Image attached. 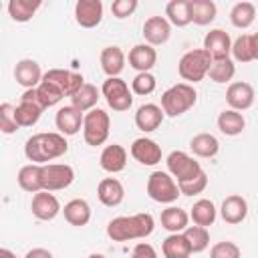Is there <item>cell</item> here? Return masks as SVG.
Masks as SVG:
<instances>
[{"label": "cell", "mask_w": 258, "mask_h": 258, "mask_svg": "<svg viewBox=\"0 0 258 258\" xmlns=\"http://www.w3.org/2000/svg\"><path fill=\"white\" fill-rule=\"evenodd\" d=\"M163 117H165V113H163L161 105H155V103H143V105L137 107L133 121H135V127H137L139 131H143V133H151V131H155V129L161 127Z\"/></svg>", "instance_id": "2e32d148"}, {"label": "cell", "mask_w": 258, "mask_h": 258, "mask_svg": "<svg viewBox=\"0 0 258 258\" xmlns=\"http://www.w3.org/2000/svg\"><path fill=\"white\" fill-rule=\"evenodd\" d=\"M220 216L226 224L230 226H238L248 218V202L244 196L240 194H230L224 198L222 206H220Z\"/></svg>", "instance_id": "e0dca14e"}, {"label": "cell", "mask_w": 258, "mask_h": 258, "mask_svg": "<svg viewBox=\"0 0 258 258\" xmlns=\"http://www.w3.org/2000/svg\"><path fill=\"white\" fill-rule=\"evenodd\" d=\"M62 214H64V220H67L71 226L83 228V226H87V224L91 222V214H93V212H91V206H89L87 200H83V198H73V200H69V202L64 204Z\"/></svg>", "instance_id": "484cf974"}, {"label": "cell", "mask_w": 258, "mask_h": 258, "mask_svg": "<svg viewBox=\"0 0 258 258\" xmlns=\"http://www.w3.org/2000/svg\"><path fill=\"white\" fill-rule=\"evenodd\" d=\"M0 258H18V256H16L12 250H8V248H2V250H0Z\"/></svg>", "instance_id": "f907efd6"}, {"label": "cell", "mask_w": 258, "mask_h": 258, "mask_svg": "<svg viewBox=\"0 0 258 258\" xmlns=\"http://www.w3.org/2000/svg\"><path fill=\"white\" fill-rule=\"evenodd\" d=\"M30 210H32V216L36 220H42V222H50L54 220L60 212H62V206L58 202V198L50 191H38L32 196V202H30Z\"/></svg>", "instance_id": "5bb4252c"}, {"label": "cell", "mask_w": 258, "mask_h": 258, "mask_svg": "<svg viewBox=\"0 0 258 258\" xmlns=\"http://www.w3.org/2000/svg\"><path fill=\"white\" fill-rule=\"evenodd\" d=\"M127 60H129V67L135 69L137 73H151V69L157 62V50L151 44L141 42L129 50Z\"/></svg>", "instance_id": "7402d4cb"}, {"label": "cell", "mask_w": 258, "mask_h": 258, "mask_svg": "<svg viewBox=\"0 0 258 258\" xmlns=\"http://www.w3.org/2000/svg\"><path fill=\"white\" fill-rule=\"evenodd\" d=\"M256 20V6L248 0H242V2H236L230 10V22L232 26L240 28V30H246L254 24Z\"/></svg>", "instance_id": "836d02e7"}, {"label": "cell", "mask_w": 258, "mask_h": 258, "mask_svg": "<svg viewBox=\"0 0 258 258\" xmlns=\"http://www.w3.org/2000/svg\"><path fill=\"white\" fill-rule=\"evenodd\" d=\"M24 258H54V256H52V252L46 250V248H32V250H28V252L24 254Z\"/></svg>", "instance_id": "c3c4849f"}, {"label": "cell", "mask_w": 258, "mask_h": 258, "mask_svg": "<svg viewBox=\"0 0 258 258\" xmlns=\"http://www.w3.org/2000/svg\"><path fill=\"white\" fill-rule=\"evenodd\" d=\"M155 87H157V79L151 73H137L131 81V91L135 95H141V97L151 95L155 91Z\"/></svg>", "instance_id": "b9f144b4"}, {"label": "cell", "mask_w": 258, "mask_h": 258, "mask_svg": "<svg viewBox=\"0 0 258 258\" xmlns=\"http://www.w3.org/2000/svg\"><path fill=\"white\" fill-rule=\"evenodd\" d=\"M137 6H139L137 0H115V2L111 4V12H113L115 18L123 20V18L131 16V14L137 10Z\"/></svg>", "instance_id": "bcb514c9"}, {"label": "cell", "mask_w": 258, "mask_h": 258, "mask_svg": "<svg viewBox=\"0 0 258 258\" xmlns=\"http://www.w3.org/2000/svg\"><path fill=\"white\" fill-rule=\"evenodd\" d=\"M155 230V220L149 212H139L131 216H117L107 224V236L113 242L145 240Z\"/></svg>", "instance_id": "7a4b0ae2"}, {"label": "cell", "mask_w": 258, "mask_h": 258, "mask_svg": "<svg viewBox=\"0 0 258 258\" xmlns=\"http://www.w3.org/2000/svg\"><path fill=\"white\" fill-rule=\"evenodd\" d=\"M189 10H191V22L198 26L212 24L218 14V6L212 0H189Z\"/></svg>", "instance_id": "8d00e7d4"}, {"label": "cell", "mask_w": 258, "mask_h": 258, "mask_svg": "<svg viewBox=\"0 0 258 258\" xmlns=\"http://www.w3.org/2000/svg\"><path fill=\"white\" fill-rule=\"evenodd\" d=\"M75 181V169L69 163H46L42 165V189L62 191Z\"/></svg>", "instance_id": "9c48e42d"}, {"label": "cell", "mask_w": 258, "mask_h": 258, "mask_svg": "<svg viewBox=\"0 0 258 258\" xmlns=\"http://www.w3.org/2000/svg\"><path fill=\"white\" fill-rule=\"evenodd\" d=\"M165 18L169 20L171 26L183 28L191 24V10H189V0H171L165 6Z\"/></svg>", "instance_id": "d590c367"}, {"label": "cell", "mask_w": 258, "mask_h": 258, "mask_svg": "<svg viewBox=\"0 0 258 258\" xmlns=\"http://www.w3.org/2000/svg\"><path fill=\"white\" fill-rule=\"evenodd\" d=\"M159 222L161 228L167 230L169 234H181L189 226V212H185L179 206H167L165 210H161Z\"/></svg>", "instance_id": "d4e9b609"}, {"label": "cell", "mask_w": 258, "mask_h": 258, "mask_svg": "<svg viewBox=\"0 0 258 258\" xmlns=\"http://www.w3.org/2000/svg\"><path fill=\"white\" fill-rule=\"evenodd\" d=\"M69 151L67 137L58 131H40L24 141V155L30 163L46 165Z\"/></svg>", "instance_id": "6da1fadb"}, {"label": "cell", "mask_w": 258, "mask_h": 258, "mask_svg": "<svg viewBox=\"0 0 258 258\" xmlns=\"http://www.w3.org/2000/svg\"><path fill=\"white\" fill-rule=\"evenodd\" d=\"M42 77H44V73H42L40 64L32 58H22L14 67V81L20 87H24V91L26 89H36L42 83Z\"/></svg>", "instance_id": "ffe728a7"}, {"label": "cell", "mask_w": 258, "mask_h": 258, "mask_svg": "<svg viewBox=\"0 0 258 258\" xmlns=\"http://www.w3.org/2000/svg\"><path fill=\"white\" fill-rule=\"evenodd\" d=\"M232 38L224 28H212L204 36V50L212 56V60H222L232 56Z\"/></svg>", "instance_id": "7c38bea8"}, {"label": "cell", "mask_w": 258, "mask_h": 258, "mask_svg": "<svg viewBox=\"0 0 258 258\" xmlns=\"http://www.w3.org/2000/svg\"><path fill=\"white\" fill-rule=\"evenodd\" d=\"M36 93H38V101H40V105H42L44 109L54 107V105H58V103L64 99V95H62L54 85H50V83H46V81H42V83L36 87Z\"/></svg>", "instance_id": "60d3db41"}, {"label": "cell", "mask_w": 258, "mask_h": 258, "mask_svg": "<svg viewBox=\"0 0 258 258\" xmlns=\"http://www.w3.org/2000/svg\"><path fill=\"white\" fill-rule=\"evenodd\" d=\"M141 34H143L147 44L161 46L171 36V24L165 16H149L141 26Z\"/></svg>", "instance_id": "9a60e30c"}, {"label": "cell", "mask_w": 258, "mask_h": 258, "mask_svg": "<svg viewBox=\"0 0 258 258\" xmlns=\"http://www.w3.org/2000/svg\"><path fill=\"white\" fill-rule=\"evenodd\" d=\"M216 125L220 129V133L228 135V137H236L240 135L244 129H246V119L240 111H234V109H224L218 119H216Z\"/></svg>", "instance_id": "83f0119b"}, {"label": "cell", "mask_w": 258, "mask_h": 258, "mask_svg": "<svg viewBox=\"0 0 258 258\" xmlns=\"http://www.w3.org/2000/svg\"><path fill=\"white\" fill-rule=\"evenodd\" d=\"M111 133V117L107 111L95 107L93 111L85 113L83 121V139L91 147H99L109 139Z\"/></svg>", "instance_id": "5b68a950"}, {"label": "cell", "mask_w": 258, "mask_h": 258, "mask_svg": "<svg viewBox=\"0 0 258 258\" xmlns=\"http://www.w3.org/2000/svg\"><path fill=\"white\" fill-rule=\"evenodd\" d=\"M147 196L157 202V204H173L177 202V198L181 196L177 181L167 173V171H153L147 177V185H145Z\"/></svg>", "instance_id": "8992f818"}, {"label": "cell", "mask_w": 258, "mask_h": 258, "mask_svg": "<svg viewBox=\"0 0 258 258\" xmlns=\"http://www.w3.org/2000/svg\"><path fill=\"white\" fill-rule=\"evenodd\" d=\"M165 165H167V173L177 181V183H185V181H191L196 179L200 173H204L200 161L194 159V155L185 153V151H171L167 157H165Z\"/></svg>", "instance_id": "ba28073f"}, {"label": "cell", "mask_w": 258, "mask_h": 258, "mask_svg": "<svg viewBox=\"0 0 258 258\" xmlns=\"http://www.w3.org/2000/svg\"><path fill=\"white\" fill-rule=\"evenodd\" d=\"M183 236L187 238L194 254H202L210 246V232H208V228H202V226H196L194 224V226H187L185 228Z\"/></svg>", "instance_id": "ab89813d"}, {"label": "cell", "mask_w": 258, "mask_h": 258, "mask_svg": "<svg viewBox=\"0 0 258 258\" xmlns=\"http://www.w3.org/2000/svg\"><path fill=\"white\" fill-rule=\"evenodd\" d=\"M189 149L196 157H202V159H212L218 155L220 151V141L216 135L212 133H198L189 139Z\"/></svg>", "instance_id": "f1b7e54d"}, {"label": "cell", "mask_w": 258, "mask_h": 258, "mask_svg": "<svg viewBox=\"0 0 258 258\" xmlns=\"http://www.w3.org/2000/svg\"><path fill=\"white\" fill-rule=\"evenodd\" d=\"M97 198L103 206L115 208L125 200V187L117 177H105L97 185Z\"/></svg>", "instance_id": "cb8c5ba5"}, {"label": "cell", "mask_w": 258, "mask_h": 258, "mask_svg": "<svg viewBox=\"0 0 258 258\" xmlns=\"http://www.w3.org/2000/svg\"><path fill=\"white\" fill-rule=\"evenodd\" d=\"M252 46H254V60H258V32L252 34Z\"/></svg>", "instance_id": "681fc988"}, {"label": "cell", "mask_w": 258, "mask_h": 258, "mask_svg": "<svg viewBox=\"0 0 258 258\" xmlns=\"http://www.w3.org/2000/svg\"><path fill=\"white\" fill-rule=\"evenodd\" d=\"M42 81L54 85L64 97H73L85 85V77L79 71H69V69H48Z\"/></svg>", "instance_id": "30bf717a"}, {"label": "cell", "mask_w": 258, "mask_h": 258, "mask_svg": "<svg viewBox=\"0 0 258 258\" xmlns=\"http://www.w3.org/2000/svg\"><path fill=\"white\" fill-rule=\"evenodd\" d=\"M99 165H101L103 171H107L111 175L121 173L127 167V149L119 143L105 145L101 155H99Z\"/></svg>", "instance_id": "44dd1931"}, {"label": "cell", "mask_w": 258, "mask_h": 258, "mask_svg": "<svg viewBox=\"0 0 258 258\" xmlns=\"http://www.w3.org/2000/svg\"><path fill=\"white\" fill-rule=\"evenodd\" d=\"M129 153L137 163L147 165V167H153L161 161V145L157 141H153L151 137H145V135L133 139Z\"/></svg>", "instance_id": "4fadbf2b"}, {"label": "cell", "mask_w": 258, "mask_h": 258, "mask_svg": "<svg viewBox=\"0 0 258 258\" xmlns=\"http://www.w3.org/2000/svg\"><path fill=\"white\" fill-rule=\"evenodd\" d=\"M83 121H85V113H81L77 107L73 105H64L56 111L54 115V125L58 129V133H62L64 137L77 135L83 129Z\"/></svg>", "instance_id": "d6986e66"}, {"label": "cell", "mask_w": 258, "mask_h": 258, "mask_svg": "<svg viewBox=\"0 0 258 258\" xmlns=\"http://www.w3.org/2000/svg\"><path fill=\"white\" fill-rule=\"evenodd\" d=\"M16 181H18V187L22 191H28V194H38L42 191V165H36V163H26L18 169V175H16Z\"/></svg>", "instance_id": "4316f807"}, {"label": "cell", "mask_w": 258, "mask_h": 258, "mask_svg": "<svg viewBox=\"0 0 258 258\" xmlns=\"http://www.w3.org/2000/svg\"><path fill=\"white\" fill-rule=\"evenodd\" d=\"M198 101V93L189 83H177L163 91L161 95V109L167 117H181L187 113Z\"/></svg>", "instance_id": "3957f363"}, {"label": "cell", "mask_w": 258, "mask_h": 258, "mask_svg": "<svg viewBox=\"0 0 258 258\" xmlns=\"http://www.w3.org/2000/svg\"><path fill=\"white\" fill-rule=\"evenodd\" d=\"M99 62L107 77H119L127 64V54L121 50V46H105L99 54Z\"/></svg>", "instance_id": "603a6c76"}, {"label": "cell", "mask_w": 258, "mask_h": 258, "mask_svg": "<svg viewBox=\"0 0 258 258\" xmlns=\"http://www.w3.org/2000/svg\"><path fill=\"white\" fill-rule=\"evenodd\" d=\"M236 75V62L232 58H222V60H214L212 67H210V81L218 83V85H224V83H230Z\"/></svg>", "instance_id": "74e56055"}, {"label": "cell", "mask_w": 258, "mask_h": 258, "mask_svg": "<svg viewBox=\"0 0 258 258\" xmlns=\"http://www.w3.org/2000/svg\"><path fill=\"white\" fill-rule=\"evenodd\" d=\"M40 6H42L40 0H10L6 4V10L14 22H28L32 20V16Z\"/></svg>", "instance_id": "e575fe53"}, {"label": "cell", "mask_w": 258, "mask_h": 258, "mask_svg": "<svg viewBox=\"0 0 258 258\" xmlns=\"http://www.w3.org/2000/svg\"><path fill=\"white\" fill-rule=\"evenodd\" d=\"M131 258H159V256H157V250L149 242H139L133 246Z\"/></svg>", "instance_id": "7dc6e473"}, {"label": "cell", "mask_w": 258, "mask_h": 258, "mask_svg": "<svg viewBox=\"0 0 258 258\" xmlns=\"http://www.w3.org/2000/svg\"><path fill=\"white\" fill-rule=\"evenodd\" d=\"M20 127L16 123V117H14V105L10 103H2L0 105V131L10 135V133H16Z\"/></svg>", "instance_id": "ee69618b"}, {"label": "cell", "mask_w": 258, "mask_h": 258, "mask_svg": "<svg viewBox=\"0 0 258 258\" xmlns=\"http://www.w3.org/2000/svg\"><path fill=\"white\" fill-rule=\"evenodd\" d=\"M210 258H242V250L238 244L224 240V242H216L210 248Z\"/></svg>", "instance_id": "7bdbcfd3"}, {"label": "cell", "mask_w": 258, "mask_h": 258, "mask_svg": "<svg viewBox=\"0 0 258 258\" xmlns=\"http://www.w3.org/2000/svg\"><path fill=\"white\" fill-rule=\"evenodd\" d=\"M232 60L234 62H252L254 60V46H252V34H240L232 42Z\"/></svg>", "instance_id": "f35d334b"}, {"label": "cell", "mask_w": 258, "mask_h": 258, "mask_svg": "<svg viewBox=\"0 0 258 258\" xmlns=\"http://www.w3.org/2000/svg\"><path fill=\"white\" fill-rule=\"evenodd\" d=\"M177 185H179L181 196H198V194H202V191L208 187V175H206V171H204V173H200L196 179L185 181V183H177Z\"/></svg>", "instance_id": "f6af8a7d"}, {"label": "cell", "mask_w": 258, "mask_h": 258, "mask_svg": "<svg viewBox=\"0 0 258 258\" xmlns=\"http://www.w3.org/2000/svg\"><path fill=\"white\" fill-rule=\"evenodd\" d=\"M256 101V91L250 83L246 81H234L228 85L226 89V103H228V109H234V111H248Z\"/></svg>", "instance_id": "8fae6325"}, {"label": "cell", "mask_w": 258, "mask_h": 258, "mask_svg": "<svg viewBox=\"0 0 258 258\" xmlns=\"http://www.w3.org/2000/svg\"><path fill=\"white\" fill-rule=\"evenodd\" d=\"M42 111L44 107L36 101H20L14 107V117H16L18 127H34L40 121Z\"/></svg>", "instance_id": "4dcf8cb0"}, {"label": "cell", "mask_w": 258, "mask_h": 258, "mask_svg": "<svg viewBox=\"0 0 258 258\" xmlns=\"http://www.w3.org/2000/svg\"><path fill=\"white\" fill-rule=\"evenodd\" d=\"M99 99H101V91H99L95 85L85 83V85L71 97V105L77 107L81 113H89V111H93V109L97 107Z\"/></svg>", "instance_id": "d6a6232c"}, {"label": "cell", "mask_w": 258, "mask_h": 258, "mask_svg": "<svg viewBox=\"0 0 258 258\" xmlns=\"http://www.w3.org/2000/svg\"><path fill=\"white\" fill-rule=\"evenodd\" d=\"M212 56L204 50V48H194V50H187L179 62H177V73L179 77L189 83V85H196L200 83L204 77H208L210 73V67H212Z\"/></svg>", "instance_id": "277c9868"}, {"label": "cell", "mask_w": 258, "mask_h": 258, "mask_svg": "<svg viewBox=\"0 0 258 258\" xmlns=\"http://www.w3.org/2000/svg\"><path fill=\"white\" fill-rule=\"evenodd\" d=\"M218 218V210H216V204L208 198H200L198 202H194L191 210H189V220L196 224V226H202V228H208L216 222Z\"/></svg>", "instance_id": "f546056e"}, {"label": "cell", "mask_w": 258, "mask_h": 258, "mask_svg": "<svg viewBox=\"0 0 258 258\" xmlns=\"http://www.w3.org/2000/svg\"><path fill=\"white\" fill-rule=\"evenodd\" d=\"M101 95L105 97L107 105L117 113H125L133 105V91L121 77H107L101 85Z\"/></svg>", "instance_id": "52a82bcc"}, {"label": "cell", "mask_w": 258, "mask_h": 258, "mask_svg": "<svg viewBox=\"0 0 258 258\" xmlns=\"http://www.w3.org/2000/svg\"><path fill=\"white\" fill-rule=\"evenodd\" d=\"M87 258H107L105 254H97V252H93V254H89Z\"/></svg>", "instance_id": "816d5d0a"}, {"label": "cell", "mask_w": 258, "mask_h": 258, "mask_svg": "<svg viewBox=\"0 0 258 258\" xmlns=\"http://www.w3.org/2000/svg\"><path fill=\"white\" fill-rule=\"evenodd\" d=\"M103 20V2L101 0H79L75 4V22L81 28H95Z\"/></svg>", "instance_id": "ac0fdd59"}, {"label": "cell", "mask_w": 258, "mask_h": 258, "mask_svg": "<svg viewBox=\"0 0 258 258\" xmlns=\"http://www.w3.org/2000/svg\"><path fill=\"white\" fill-rule=\"evenodd\" d=\"M161 254L163 258H189L194 252H191L187 238L181 232V234H169L161 242Z\"/></svg>", "instance_id": "1f68e13d"}]
</instances>
